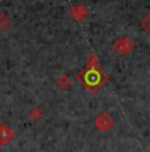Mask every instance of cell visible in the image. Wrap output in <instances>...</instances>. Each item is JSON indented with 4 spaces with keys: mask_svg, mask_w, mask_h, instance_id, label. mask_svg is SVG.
<instances>
[{
    "mask_svg": "<svg viewBox=\"0 0 150 152\" xmlns=\"http://www.w3.org/2000/svg\"><path fill=\"white\" fill-rule=\"evenodd\" d=\"M57 83L61 89H68L69 85H70V80L67 77V75H61V77L57 80Z\"/></svg>",
    "mask_w": 150,
    "mask_h": 152,
    "instance_id": "52a82bcc",
    "label": "cell"
},
{
    "mask_svg": "<svg viewBox=\"0 0 150 152\" xmlns=\"http://www.w3.org/2000/svg\"><path fill=\"white\" fill-rule=\"evenodd\" d=\"M13 138V131L8 124H0V144H5Z\"/></svg>",
    "mask_w": 150,
    "mask_h": 152,
    "instance_id": "3957f363",
    "label": "cell"
},
{
    "mask_svg": "<svg viewBox=\"0 0 150 152\" xmlns=\"http://www.w3.org/2000/svg\"><path fill=\"white\" fill-rule=\"evenodd\" d=\"M29 116H31V118H33V119H40L41 116H43V111L36 107V109L31 110V113H29Z\"/></svg>",
    "mask_w": 150,
    "mask_h": 152,
    "instance_id": "9c48e42d",
    "label": "cell"
},
{
    "mask_svg": "<svg viewBox=\"0 0 150 152\" xmlns=\"http://www.w3.org/2000/svg\"><path fill=\"white\" fill-rule=\"evenodd\" d=\"M113 126H114V119H113V116L108 113H101L95 119V127L97 130L102 131V132L112 130Z\"/></svg>",
    "mask_w": 150,
    "mask_h": 152,
    "instance_id": "6da1fadb",
    "label": "cell"
},
{
    "mask_svg": "<svg viewBox=\"0 0 150 152\" xmlns=\"http://www.w3.org/2000/svg\"><path fill=\"white\" fill-rule=\"evenodd\" d=\"M141 25H142V28H143V31L146 32V33L150 36V13H148L145 17H143V20H142V23H141Z\"/></svg>",
    "mask_w": 150,
    "mask_h": 152,
    "instance_id": "ba28073f",
    "label": "cell"
},
{
    "mask_svg": "<svg viewBox=\"0 0 150 152\" xmlns=\"http://www.w3.org/2000/svg\"><path fill=\"white\" fill-rule=\"evenodd\" d=\"M10 25V19L5 13H0V31H4Z\"/></svg>",
    "mask_w": 150,
    "mask_h": 152,
    "instance_id": "8992f818",
    "label": "cell"
},
{
    "mask_svg": "<svg viewBox=\"0 0 150 152\" xmlns=\"http://www.w3.org/2000/svg\"><path fill=\"white\" fill-rule=\"evenodd\" d=\"M134 48V41L130 37H121L113 44V52L117 54H125Z\"/></svg>",
    "mask_w": 150,
    "mask_h": 152,
    "instance_id": "7a4b0ae2",
    "label": "cell"
},
{
    "mask_svg": "<svg viewBox=\"0 0 150 152\" xmlns=\"http://www.w3.org/2000/svg\"><path fill=\"white\" fill-rule=\"evenodd\" d=\"M85 81H86L89 85L96 86V85L101 81V78H100L98 72H96V70H89V72L86 73V75H85Z\"/></svg>",
    "mask_w": 150,
    "mask_h": 152,
    "instance_id": "5b68a950",
    "label": "cell"
},
{
    "mask_svg": "<svg viewBox=\"0 0 150 152\" xmlns=\"http://www.w3.org/2000/svg\"><path fill=\"white\" fill-rule=\"evenodd\" d=\"M86 15H88V11L84 5H76V7H73L72 11H70V16L75 20H78V21L84 20L85 17H86Z\"/></svg>",
    "mask_w": 150,
    "mask_h": 152,
    "instance_id": "277c9868",
    "label": "cell"
}]
</instances>
